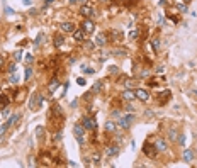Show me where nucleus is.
<instances>
[{
    "label": "nucleus",
    "mask_w": 197,
    "mask_h": 168,
    "mask_svg": "<svg viewBox=\"0 0 197 168\" xmlns=\"http://www.w3.org/2000/svg\"><path fill=\"white\" fill-rule=\"evenodd\" d=\"M22 3H24V5H31V3H32V0H22Z\"/></svg>",
    "instance_id": "nucleus-42"
},
{
    "label": "nucleus",
    "mask_w": 197,
    "mask_h": 168,
    "mask_svg": "<svg viewBox=\"0 0 197 168\" xmlns=\"http://www.w3.org/2000/svg\"><path fill=\"white\" fill-rule=\"evenodd\" d=\"M80 3H87V0H78Z\"/></svg>",
    "instance_id": "nucleus-49"
},
{
    "label": "nucleus",
    "mask_w": 197,
    "mask_h": 168,
    "mask_svg": "<svg viewBox=\"0 0 197 168\" xmlns=\"http://www.w3.org/2000/svg\"><path fill=\"white\" fill-rule=\"evenodd\" d=\"M19 119H20V114H14V116H10V117L7 119V122H5V124L0 128V138H2V136H3V134L9 131V128H12V126H14V124H15Z\"/></svg>",
    "instance_id": "nucleus-1"
},
{
    "label": "nucleus",
    "mask_w": 197,
    "mask_h": 168,
    "mask_svg": "<svg viewBox=\"0 0 197 168\" xmlns=\"http://www.w3.org/2000/svg\"><path fill=\"white\" fill-rule=\"evenodd\" d=\"M5 14H9V15H12V14H14V10L10 9V7H5Z\"/></svg>",
    "instance_id": "nucleus-38"
},
{
    "label": "nucleus",
    "mask_w": 197,
    "mask_h": 168,
    "mask_svg": "<svg viewBox=\"0 0 197 168\" xmlns=\"http://www.w3.org/2000/svg\"><path fill=\"white\" fill-rule=\"evenodd\" d=\"M168 139H170V141H178V131L177 129H170V131H168Z\"/></svg>",
    "instance_id": "nucleus-18"
},
{
    "label": "nucleus",
    "mask_w": 197,
    "mask_h": 168,
    "mask_svg": "<svg viewBox=\"0 0 197 168\" xmlns=\"http://www.w3.org/2000/svg\"><path fill=\"white\" fill-rule=\"evenodd\" d=\"M102 89V82H95V83H94V87H92V93H94V92H97V90H100Z\"/></svg>",
    "instance_id": "nucleus-26"
},
{
    "label": "nucleus",
    "mask_w": 197,
    "mask_h": 168,
    "mask_svg": "<svg viewBox=\"0 0 197 168\" xmlns=\"http://www.w3.org/2000/svg\"><path fill=\"white\" fill-rule=\"evenodd\" d=\"M155 148L158 149V151H167V141L161 138L155 139Z\"/></svg>",
    "instance_id": "nucleus-12"
},
{
    "label": "nucleus",
    "mask_w": 197,
    "mask_h": 168,
    "mask_svg": "<svg viewBox=\"0 0 197 168\" xmlns=\"http://www.w3.org/2000/svg\"><path fill=\"white\" fill-rule=\"evenodd\" d=\"M70 3H71V5H73V3H77V2H78V0H68Z\"/></svg>",
    "instance_id": "nucleus-47"
},
{
    "label": "nucleus",
    "mask_w": 197,
    "mask_h": 168,
    "mask_svg": "<svg viewBox=\"0 0 197 168\" xmlns=\"http://www.w3.org/2000/svg\"><path fill=\"white\" fill-rule=\"evenodd\" d=\"M134 93H136V99H139L141 102H148V100H149V93H148L145 89H136Z\"/></svg>",
    "instance_id": "nucleus-9"
},
{
    "label": "nucleus",
    "mask_w": 197,
    "mask_h": 168,
    "mask_svg": "<svg viewBox=\"0 0 197 168\" xmlns=\"http://www.w3.org/2000/svg\"><path fill=\"white\" fill-rule=\"evenodd\" d=\"M110 34L116 38V41H122V32H121V31H112Z\"/></svg>",
    "instance_id": "nucleus-22"
},
{
    "label": "nucleus",
    "mask_w": 197,
    "mask_h": 168,
    "mask_svg": "<svg viewBox=\"0 0 197 168\" xmlns=\"http://www.w3.org/2000/svg\"><path fill=\"white\" fill-rule=\"evenodd\" d=\"M82 126H83V129L94 131V129L97 128V122H95L94 119H90V117H83V119H82Z\"/></svg>",
    "instance_id": "nucleus-6"
},
{
    "label": "nucleus",
    "mask_w": 197,
    "mask_h": 168,
    "mask_svg": "<svg viewBox=\"0 0 197 168\" xmlns=\"http://www.w3.org/2000/svg\"><path fill=\"white\" fill-rule=\"evenodd\" d=\"M136 38H138V31H131V32H129V39L134 41Z\"/></svg>",
    "instance_id": "nucleus-32"
},
{
    "label": "nucleus",
    "mask_w": 197,
    "mask_h": 168,
    "mask_svg": "<svg viewBox=\"0 0 197 168\" xmlns=\"http://www.w3.org/2000/svg\"><path fill=\"white\" fill-rule=\"evenodd\" d=\"M73 131H75V138H77V141H78L80 144H83V126L82 124H75V128H73Z\"/></svg>",
    "instance_id": "nucleus-7"
},
{
    "label": "nucleus",
    "mask_w": 197,
    "mask_h": 168,
    "mask_svg": "<svg viewBox=\"0 0 197 168\" xmlns=\"http://www.w3.org/2000/svg\"><path fill=\"white\" fill-rule=\"evenodd\" d=\"M112 54H116V56H122V54H126V49H112Z\"/></svg>",
    "instance_id": "nucleus-28"
},
{
    "label": "nucleus",
    "mask_w": 197,
    "mask_h": 168,
    "mask_svg": "<svg viewBox=\"0 0 197 168\" xmlns=\"http://www.w3.org/2000/svg\"><path fill=\"white\" fill-rule=\"evenodd\" d=\"M117 153H119V146H117V144H112V146H107V148H105V155H107L109 158L117 156Z\"/></svg>",
    "instance_id": "nucleus-11"
},
{
    "label": "nucleus",
    "mask_w": 197,
    "mask_h": 168,
    "mask_svg": "<svg viewBox=\"0 0 197 168\" xmlns=\"http://www.w3.org/2000/svg\"><path fill=\"white\" fill-rule=\"evenodd\" d=\"M77 105H78V100L75 99V100H73V102H71V107H77Z\"/></svg>",
    "instance_id": "nucleus-43"
},
{
    "label": "nucleus",
    "mask_w": 197,
    "mask_h": 168,
    "mask_svg": "<svg viewBox=\"0 0 197 168\" xmlns=\"http://www.w3.org/2000/svg\"><path fill=\"white\" fill-rule=\"evenodd\" d=\"M83 71H85L87 75H90V73H94V70H90V68H83Z\"/></svg>",
    "instance_id": "nucleus-41"
},
{
    "label": "nucleus",
    "mask_w": 197,
    "mask_h": 168,
    "mask_svg": "<svg viewBox=\"0 0 197 168\" xmlns=\"http://www.w3.org/2000/svg\"><path fill=\"white\" fill-rule=\"evenodd\" d=\"M9 97L7 95H3V93H0V109H5L7 105H9Z\"/></svg>",
    "instance_id": "nucleus-17"
},
{
    "label": "nucleus",
    "mask_w": 197,
    "mask_h": 168,
    "mask_svg": "<svg viewBox=\"0 0 197 168\" xmlns=\"http://www.w3.org/2000/svg\"><path fill=\"white\" fill-rule=\"evenodd\" d=\"M9 82L12 83V85H17V83H19V77H17L15 73H10V78H9Z\"/></svg>",
    "instance_id": "nucleus-21"
},
{
    "label": "nucleus",
    "mask_w": 197,
    "mask_h": 168,
    "mask_svg": "<svg viewBox=\"0 0 197 168\" xmlns=\"http://www.w3.org/2000/svg\"><path fill=\"white\" fill-rule=\"evenodd\" d=\"M143 151H145V155H146L148 158H155V156H156V153H158V149L155 148V144L151 146V144H148V143L143 146Z\"/></svg>",
    "instance_id": "nucleus-5"
},
{
    "label": "nucleus",
    "mask_w": 197,
    "mask_h": 168,
    "mask_svg": "<svg viewBox=\"0 0 197 168\" xmlns=\"http://www.w3.org/2000/svg\"><path fill=\"white\" fill-rule=\"evenodd\" d=\"M122 99L124 100H128V102H131V100H134L136 99V93H134V90H124L122 92Z\"/></svg>",
    "instance_id": "nucleus-13"
},
{
    "label": "nucleus",
    "mask_w": 197,
    "mask_h": 168,
    "mask_svg": "<svg viewBox=\"0 0 197 168\" xmlns=\"http://www.w3.org/2000/svg\"><path fill=\"white\" fill-rule=\"evenodd\" d=\"M98 161H100V156H98V155H94V156H92V165L95 167V165H98Z\"/></svg>",
    "instance_id": "nucleus-31"
},
{
    "label": "nucleus",
    "mask_w": 197,
    "mask_h": 168,
    "mask_svg": "<svg viewBox=\"0 0 197 168\" xmlns=\"http://www.w3.org/2000/svg\"><path fill=\"white\" fill-rule=\"evenodd\" d=\"M51 3H53V0H46V3H44V5H51Z\"/></svg>",
    "instance_id": "nucleus-46"
},
{
    "label": "nucleus",
    "mask_w": 197,
    "mask_h": 168,
    "mask_svg": "<svg viewBox=\"0 0 197 168\" xmlns=\"http://www.w3.org/2000/svg\"><path fill=\"white\" fill-rule=\"evenodd\" d=\"M109 71H110V73H117V68H116V66H110Z\"/></svg>",
    "instance_id": "nucleus-40"
},
{
    "label": "nucleus",
    "mask_w": 197,
    "mask_h": 168,
    "mask_svg": "<svg viewBox=\"0 0 197 168\" xmlns=\"http://www.w3.org/2000/svg\"><path fill=\"white\" fill-rule=\"evenodd\" d=\"M0 66H3V56H0Z\"/></svg>",
    "instance_id": "nucleus-45"
},
{
    "label": "nucleus",
    "mask_w": 197,
    "mask_h": 168,
    "mask_svg": "<svg viewBox=\"0 0 197 168\" xmlns=\"http://www.w3.org/2000/svg\"><path fill=\"white\" fill-rule=\"evenodd\" d=\"M178 143H180L182 146L185 144V136H184V134H180V138H178Z\"/></svg>",
    "instance_id": "nucleus-36"
},
{
    "label": "nucleus",
    "mask_w": 197,
    "mask_h": 168,
    "mask_svg": "<svg viewBox=\"0 0 197 168\" xmlns=\"http://www.w3.org/2000/svg\"><path fill=\"white\" fill-rule=\"evenodd\" d=\"M14 59H15V61H20V59H22V51H15V53H14Z\"/></svg>",
    "instance_id": "nucleus-29"
},
{
    "label": "nucleus",
    "mask_w": 197,
    "mask_h": 168,
    "mask_svg": "<svg viewBox=\"0 0 197 168\" xmlns=\"http://www.w3.org/2000/svg\"><path fill=\"white\" fill-rule=\"evenodd\" d=\"M59 139H61V132H58V134L54 136V141H59Z\"/></svg>",
    "instance_id": "nucleus-44"
},
{
    "label": "nucleus",
    "mask_w": 197,
    "mask_h": 168,
    "mask_svg": "<svg viewBox=\"0 0 197 168\" xmlns=\"http://www.w3.org/2000/svg\"><path fill=\"white\" fill-rule=\"evenodd\" d=\"M77 83H78V85H82V87H83V85H85V83H87V80H85V78H82V77H80V78H77Z\"/></svg>",
    "instance_id": "nucleus-35"
},
{
    "label": "nucleus",
    "mask_w": 197,
    "mask_h": 168,
    "mask_svg": "<svg viewBox=\"0 0 197 168\" xmlns=\"http://www.w3.org/2000/svg\"><path fill=\"white\" fill-rule=\"evenodd\" d=\"M151 46H153V49L156 51L158 48H160V41H158V39H151Z\"/></svg>",
    "instance_id": "nucleus-30"
},
{
    "label": "nucleus",
    "mask_w": 197,
    "mask_h": 168,
    "mask_svg": "<svg viewBox=\"0 0 197 168\" xmlns=\"http://www.w3.org/2000/svg\"><path fill=\"white\" fill-rule=\"evenodd\" d=\"M116 128H117L116 121H107V122H105V131H107V132H114Z\"/></svg>",
    "instance_id": "nucleus-16"
},
{
    "label": "nucleus",
    "mask_w": 197,
    "mask_h": 168,
    "mask_svg": "<svg viewBox=\"0 0 197 168\" xmlns=\"http://www.w3.org/2000/svg\"><path fill=\"white\" fill-rule=\"evenodd\" d=\"M43 131H44V128H43V126H38V128H36V136H38V139L43 138Z\"/></svg>",
    "instance_id": "nucleus-25"
},
{
    "label": "nucleus",
    "mask_w": 197,
    "mask_h": 168,
    "mask_svg": "<svg viewBox=\"0 0 197 168\" xmlns=\"http://www.w3.org/2000/svg\"><path fill=\"white\" fill-rule=\"evenodd\" d=\"M85 46H87V49H94V48H95V43H92V41H85Z\"/></svg>",
    "instance_id": "nucleus-33"
},
{
    "label": "nucleus",
    "mask_w": 197,
    "mask_h": 168,
    "mask_svg": "<svg viewBox=\"0 0 197 168\" xmlns=\"http://www.w3.org/2000/svg\"><path fill=\"white\" fill-rule=\"evenodd\" d=\"M15 70H17V65H15V63L9 65V71H10V73H15Z\"/></svg>",
    "instance_id": "nucleus-34"
},
{
    "label": "nucleus",
    "mask_w": 197,
    "mask_h": 168,
    "mask_svg": "<svg viewBox=\"0 0 197 168\" xmlns=\"http://www.w3.org/2000/svg\"><path fill=\"white\" fill-rule=\"evenodd\" d=\"M126 110H128V112H134V107L129 104V105H126Z\"/></svg>",
    "instance_id": "nucleus-39"
},
{
    "label": "nucleus",
    "mask_w": 197,
    "mask_h": 168,
    "mask_svg": "<svg viewBox=\"0 0 197 168\" xmlns=\"http://www.w3.org/2000/svg\"><path fill=\"white\" fill-rule=\"evenodd\" d=\"M53 43H54V46H56V48H59V46H63V44H65V38H63V36H58V34H56V36H54V41H53Z\"/></svg>",
    "instance_id": "nucleus-20"
},
{
    "label": "nucleus",
    "mask_w": 197,
    "mask_h": 168,
    "mask_svg": "<svg viewBox=\"0 0 197 168\" xmlns=\"http://www.w3.org/2000/svg\"><path fill=\"white\" fill-rule=\"evenodd\" d=\"M134 121V114L133 112H129V114H126V116H122V117H119V128L122 129H128L129 126H131V122Z\"/></svg>",
    "instance_id": "nucleus-2"
},
{
    "label": "nucleus",
    "mask_w": 197,
    "mask_h": 168,
    "mask_svg": "<svg viewBox=\"0 0 197 168\" xmlns=\"http://www.w3.org/2000/svg\"><path fill=\"white\" fill-rule=\"evenodd\" d=\"M184 161H187V163H192L194 161V156H196V153H194V149H190V148H185L184 149Z\"/></svg>",
    "instance_id": "nucleus-10"
},
{
    "label": "nucleus",
    "mask_w": 197,
    "mask_h": 168,
    "mask_svg": "<svg viewBox=\"0 0 197 168\" xmlns=\"http://www.w3.org/2000/svg\"><path fill=\"white\" fill-rule=\"evenodd\" d=\"M43 38H44V34H43V32H39V34H38V38L34 39V46H39L41 41H43Z\"/></svg>",
    "instance_id": "nucleus-24"
},
{
    "label": "nucleus",
    "mask_w": 197,
    "mask_h": 168,
    "mask_svg": "<svg viewBox=\"0 0 197 168\" xmlns=\"http://www.w3.org/2000/svg\"><path fill=\"white\" fill-rule=\"evenodd\" d=\"M73 39L77 41V43H82V41L85 39V32L82 29H75L73 31Z\"/></svg>",
    "instance_id": "nucleus-14"
},
{
    "label": "nucleus",
    "mask_w": 197,
    "mask_h": 168,
    "mask_svg": "<svg viewBox=\"0 0 197 168\" xmlns=\"http://www.w3.org/2000/svg\"><path fill=\"white\" fill-rule=\"evenodd\" d=\"M80 14H82L85 19H90V17L94 15V7H92L90 3H83L82 9H80Z\"/></svg>",
    "instance_id": "nucleus-4"
},
{
    "label": "nucleus",
    "mask_w": 197,
    "mask_h": 168,
    "mask_svg": "<svg viewBox=\"0 0 197 168\" xmlns=\"http://www.w3.org/2000/svg\"><path fill=\"white\" fill-rule=\"evenodd\" d=\"M26 61H27V63H32V61H34V56H32V54H27V56H26Z\"/></svg>",
    "instance_id": "nucleus-37"
},
{
    "label": "nucleus",
    "mask_w": 197,
    "mask_h": 168,
    "mask_svg": "<svg viewBox=\"0 0 197 168\" xmlns=\"http://www.w3.org/2000/svg\"><path fill=\"white\" fill-rule=\"evenodd\" d=\"M59 87V80H56V78H53L51 80V83L48 85V89H49V92H56V89Z\"/></svg>",
    "instance_id": "nucleus-19"
},
{
    "label": "nucleus",
    "mask_w": 197,
    "mask_h": 168,
    "mask_svg": "<svg viewBox=\"0 0 197 168\" xmlns=\"http://www.w3.org/2000/svg\"><path fill=\"white\" fill-rule=\"evenodd\" d=\"M31 75H32V70H31V66H27V68H26V73H24V80H26V82H29Z\"/></svg>",
    "instance_id": "nucleus-23"
},
{
    "label": "nucleus",
    "mask_w": 197,
    "mask_h": 168,
    "mask_svg": "<svg viewBox=\"0 0 197 168\" xmlns=\"http://www.w3.org/2000/svg\"><path fill=\"white\" fill-rule=\"evenodd\" d=\"M94 43H95V46H100V48H102V46H105V43H107V39H105V34H98Z\"/></svg>",
    "instance_id": "nucleus-15"
},
{
    "label": "nucleus",
    "mask_w": 197,
    "mask_h": 168,
    "mask_svg": "<svg viewBox=\"0 0 197 168\" xmlns=\"http://www.w3.org/2000/svg\"><path fill=\"white\" fill-rule=\"evenodd\" d=\"M178 10H180V12H187V3H184V2H178Z\"/></svg>",
    "instance_id": "nucleus-27"
},
{
    "label": "nucleus",
    "mask_w": 197,
    "mask_h": 168,
    "mask_svg": "<svg viewBox=\"0 0 197 168\" xmlns=\"http://www.w3.org/2000/svg\"><path fill=\"white\" fill-rule=\"evenodd\" d=\"M59 29L63 31V32H70V34H73V31L77 29V26H75L73 22H68V20H66V22H61V24H59Z\"/></svg>",
    "instance_id": "nucleus-8"
},
{
    "label": "nucleus",
    "mask_w": 197,
    "mask_h": 168,
    "mask_svg": "<svg viewBox=\"0 0 197 168\" xmlns=\"http://www.w3.org/2000/svg\"><path fill=\"white\" fill-rule=\"evenodd\" d=\"M82 31H83L85 34H92V32L95 31V24H94V20H92V19H83V22H82Z\"/></svg>",
    "instance_id": "nucleus-3"
},
{
    "label": "nucleus",
    "mask_w": 197,
    "mask_h": 168,
    "mask_svg": "<svg viewBox=\"0 0 197 168\" xmlns=\"http://www.w3.org/2000/svg\"><path fill=\"white\" fill-rule=\"evenodd\" d=\"M182 2H184V3H190V2H192V0H182Z\"/></svg>",
    "instance_id": "nucleus-48"
}]
</instances>
